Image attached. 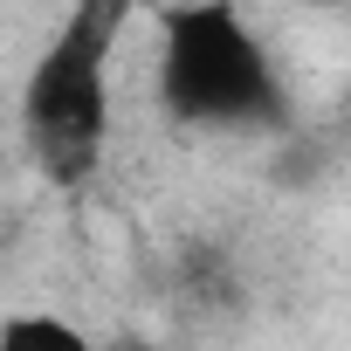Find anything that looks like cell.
<instances>
[{"label":"cell","mask_w":351,"mask_h":351,"mask_svg":"<svg viewBox=\"0 0 351 351\" xmlns=\"http://www.w3.org/2000/svg\"><path fill=\"white\" fill-rule=\"evenodd\" d=\"M131 0H76L21 76V145L49 186L76 193L110 152V76Z\"/></svg>","instance_id":"2"},{"label":"cell","mask_w":351,"mask_h":351,"mask_svg":"<svg viewBox=\"0 0 351 351\" xmlns=\"http://www.w3.org/2000/svg\"><path fill=\"white\" fill-rule=\"evenodd\" d=\"M0 351H97V344L56 310H14L0 317Z\"/></svg>","instance_id":"4"},{"label":"cell","mask_w":351,"mask_h":351,"mask_svg":"<svg viewBox=\"0 0 351 351\" xmlns=\"http://www.w3.org/2000/svg\"><path fill=\"white\" fill-rule=\"evenodd\" d=\"M158 110L221 138H282L296 124L289 83L234 0H172L158 14Z\"/></svg>","instance_id":"1"},{"label":"cell","mask_w":351,"mask_h":351,"mask_svg":"<svg viewBox=\"0 0 351 351\" xmlns=\"http://www.w3.org/2000/svg\"><path fill=\"white\" fill-rule=\"evenodd\" d=\"M172 296H180L186 310H234L241 303V269H234V255L228 248H214V241H193V248H180V262H172Z\"/></svg>","instance_id":"3"}]
</instances>
